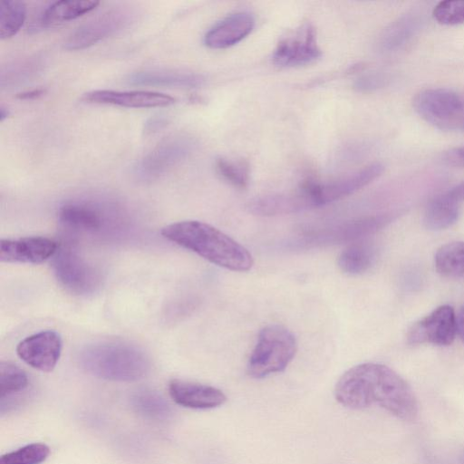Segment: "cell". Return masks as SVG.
I'll return each instance as SVG.
<instances>
[{
  "label": "cell",
  "instance_id": "6da1fadb",
  "mask_svg": "<svg viewBox=\"0 0 464 464\" xmlns=\"http://www.w3.org/2000/svg\"><path fill=\"white\" fill-rule=\"evenodd\" d=\"M334 396L349 409L377 404L402 420H413L419 412L417 398L409 383L390 367L376 362L347 370L335 384Z\"/></svg>",
  "mask_w": 464,
  "mask_h": 464
},
{
  "label": "cell",
  "instance_id": "7a4b0ae2",
  "mask_svg": "<svg viewBox=\"0 0 464 464\" xmlns=\"http://www.w3.org/2000/svg\"><path fill=\"white\" fill-rule=\"evenodd\" d=\"M161 235L220 267L246 272L254 265L250 252L218 228L198 220H183L165 226Z\"/></svg>",
  "mask_w": 464,
  "mask_h": 464
},
{
  "label": "cell",
  "instance_id": "3957f363",
  "mask_svg": "<svg viewBox=\"0 0 464 464\" xmlns=\"http://www.w3.org/2000/svg\"><path fill=\"white\" fill-rule=\"evenodd\" d=\"M79 361L88 373L112 382H135L144 378L150 369L147 354L123 341L89 344L81 351Z\"/></svg>",
  "mask_w": 464,
  "mask_h": 464
},
{
  "label": "cell",
  "instance_id": "277c9868",
  "mask_svg": "<svg viewBox=\"0 0 464 464\" xmlns=\"http://www.w3.org/2000/svg\"><path fill=\"white\" fill-rule=\"evenodd\" d=\"M297 342L294 334L280 324H269L258 334L246 371L256 379L283 372L294 359Z\"/></svg>",
  "mask_w": 464,
  "mask_h": 464
},
{
  "label": "cell",
  "instance_id": "5b68a950",
  "mask_svg": "<svg viewBox=\"0 0 464 464\" xmlns=\"http://www.w3.org/2000/svg\"><path fill=\"white\" fill-rule=\"evenodd\" d=\"M383 166L372 163L345 177L327 182L307 180L293 191L300 211L318 208L348 197L376 179Z\"/></svg>",
  "mask_w": 464,
  "mask_h": 464
},
{
  "label": "cell",
  "instance_id": "8992f818",
  "mask_svg": "<svg viewBox=\"0 0 464 464\" xmlns=\"http://www.w3.org/2000/svg\"><path fill=\"white\" fill-rule=\"evenodd\" d=\"M412 105L424 121L438 129H464L462 93L446 88L426 89L414 96Z\"/></svg>",
  "mask_w": 464,
  "mask_h": 464
},
{
  "label": "cell",
  "instance_id": "52a82bcc",
  "mask_svg": "<svg viewBox=\"0 0 464 464\" xmlns=\"http://www.w3.org/2000/svg\"><path fill=\"white\" fill-rule=\"evenodd\" d=\"M53 268L59 283L69 292L87 295L100 287V271L71 246H58L53 256Z\"/></svg>",
  "mask_w": 464,
  "mask_h": 464
},
{
  "label": "cell",
  "instance_id": "ba28073f",
  "mask_svg": "<svg viewBox=\"0 0 464 464\" xmlns=\"http://www.w3.org/2000/svg\"><path fill=\"white\" fill-rule=\"evenodd\" d=\"M456 314L452 306L443 304L414 323L408 331L411 344L430 343L446 346L456 337Z\"/></svg>",
  "mask_w": 464,
  "mask_h": 464
},
{
  "label": "cell",
  "instance_id": "9c48e42d",
  "mask_svg": "<svg viewBox=\"0 0 464 464\" xmlns=\"http://www.w3.org/2000/svg\"><path fill=\"white\" fill-rule=\"evenodd\" d=\"M321 54L314 28L305 24L277 44L272 60L279 67H296L314 63Z\"/></svg>",
  "mask_w": 464,
  "mask_h": 464
},
{
  "label": "cell",
  "instance_id": "30bf717a",
  "mask_svg": "<svg viewBox=\"0 0 464 464\" xmlns=\"http://www.w3.org/2000/svg\"><path fill=\"white\" fill-rule=\"evenodd\" d=\"M61 335L53 330H45L23 339L16 346L19 358L34 369L52 372L61 356Z\"/></svg>",
  "mask_w": 464,
  "mask_h": 464
},
{
  "label": "cell",
  "instance_id": "8fae6325",
  "mask_svg": "<svg viewBox=\"0 0 464 464\" xmlns=\"http://www.w3.org/2000/svg\"><path fill=\"white\" fill-rule=\"evenodd\" d=\"M388 218L387 216H375L345 220L306 232L299 244L315 246L357 239L377 230Z\"/></svg>",
  "mask_w": 464,
  "mask_h": 464
},
{
  "label": "cell",
  "instance_id": "7c38bea8",
  "mask_svg": "<svg viewBox=\"0 0 464 464\" xmlns=\"http://www.w3.org/2000/svg\"><path fill=\"white\" fill-rule=\"evenodd\" d=\"M190 151V143L180 138L169 139L146 154L135 167V175L141 180L160 178L182 161Z\"/></svg>",
  "mask_w": 464,
  "mask_h": 464
},
{
  "label": "cell",
  "instance_id": "4fadbf2b",
  "mask_svg": "<svg viewBox=\"0 0 464 464\" xmlns=\"http://www.w3.org/2000/svg\"><path fill=\"white\" fill-rule=\"evenodd\" d=\"M128 14L121 10H110L78 26L64 43L67 50H82L113 34L123 27Z\"/></svg>",
  "mask_w": 464,
  "mask_h": 464
},
{
  "label": "cell",
  "instance_id": "5bb4252c",
  "mask_svg": "<svg viewBox=\"0 0 464 464\" xmlns=\"http://www.w3.org/2000/svg\"><path fill=\"white\" fill-rule=\"evenodd\" d=\"M57 243L44 237L2 239L0 260L6 263L40 264L53 256Z\"/></svg>",
  "mask_w": 464,
  "mask_h": 464
},
{
  "label": "cell",
  "instance_id": "9a60e30c",
  "mask_svg": "<svg viewBox=\"0 0 464 464\" xmlns=\"http://www.w3.org/2000/svg\"><path fill=\"white\" fill-rule=\"evenodd\" d=\"M82 101L88 103L110 104L125 108H154L171 105L175 102V98L150 91L95 90L84 93Z\"/></svg>",
  "mask_w": 464,
  "mask_h": 464
},
{
  "label": "cell",
  "instance_id": "2e32d148",
  "mask_svg": "<svg viewBox=\"0 0 464 464\" xmlns=\"http://www.w3.org/2000/svg\"><path fill=\"white\" fill-rule=\"evenodd\" d=\"M169 393L177 404L196 410L216 408L227 401L225 393L216 387L179 379L169 382Z\"/></svg>",
  "mask_w": 464,
  "mask_h": 464
},
{
  "label": "cell",
  "instance_id": "e0dca14e",
  "mask_svg": "<svg viewBox=\"0 0 464 464\" xmlns=\"http://www.w3.org/2000/svg\"><path fill=\"white\" fill-rule=\"evenodd\" d=\"M254 16L245 11L231 14L213 25L204 36L210 49H226L245 39L254 29Z\"/></svg>",
  "mask_w": 464,
  "mask_h": 464
},
{
  "label": "cell",
  "instance_id": "ac0fdd59",
  "mask_svg": "<svg viewBox=\"0 0 464 464\" xmlns=\"http://www.w3.org/2000/svg\"><path fill=\"white\" fill-rule=\"evenodd\" d=\"M58 218L62 225L69 228L95 232L103 225L104 215L92 202L71 201L59 208Z\"/></svg>",
  "mask_w": 464,
  "mask_h": 464
},
{
  "label": "cell",
  "instance_id": "d6986e66",
  "mask_svg": "<svg viewBox=\"0 0 464 464\" xmlns=\"http://www.w3.org/2000/svg\"><path fill=\"white\" fill-rule=\"evenodd\" d=\"M131 84L174 88H198L205 83L201 74L169 70H151L134 72L128 78Z\"/></svg>",
  "mask_w": 464,
  "mask_h": 464
},
{
  "label": "cell",
  "instance_id": "ffe728a7",
  "mask_svg": "<svg viewBox=\"0 0 464 464\" xmlns=\"http://www.w3.org/2000/svg\"><path fill=\"white\" fill-rule=\"evenodd\" d=\"M422 16L411 12L401 15L384 29L380 36L379 47L384 52H393L407 44L419 32Z\"/></svg>",
  "mask_w": 464,
  "mask_h": 464
},
{
  "label": "cell",
  "instance_id": "44dd1931",
  "mask_svg": "<svg viewBox=\"0 0 464 464\" xmlns=\"http://www.w3.org/2000/svg\"><path fill=\"white\" fill-rule=\"evenodd\" d=\"M459 203L449 191L434 198L425 210V227L430 230H440L452 226L458 220Z\"/></svg>",
  "mask_w": 464,
  "mask_h": 464
},
{
  "label": "cell",
  "instance_id": "7402d4cb",
  "mask_svg": "<svg viewBox=\"0 0 464 464\" xmlns=\"http://www.w3.org/2000/svg\"><path fill=\"white\" fill-rule=\"evenodd\" d=\"M375 258L376 250L372 243L356 242L342 251L337 264L343 273L354 276L369 270Z\"/></svg>",
  "mask_w": 464,
  "mask_h": 464
},
{
  "label": "cell",
  "instance_id": "603a6c76",
  "mask_svg": "<svg viewBox=\"0 0 464 464\" xmlns=\"http://www.w3.org/2000/svg\"><path fill=\"white\" fill-rule=\"evenodd\" d=\"M100 3L92 0H62L51 4L42 14V23L56 24L77 19L95 9Z\"/></svg>",
  "mask_w": 464,
  "mask_h": 464
},
{
  "label": "cell",
  "instance_id": "cb8c5ba5",
  "mask_svg": "<svg viewBox=\"0 0 464 464\" xmlns=\"http://www.w3.org/2000/svg\"><path fill=\"white\" fill-rule=\"evenodd\" d=\"M133 410L143 418L163 421L170 418L172 411L168 401L157 392L141 389L130 398Z\"/></svg>",
  "mask_w": 464,
  "mask_h": 464
},
{
  "label": "cell",
  "instance_id": "d4e9b609",
  "mask_svg": "<svg viewBox=\"0 0 464 464\" xmlns=\"http://www.w3.org/2000/svg\"><path fill=\"white\" fill-rule=\"evenodd\" d=\"M434 264L436 271L444 277H464V242L441 246L435 254Z\"/></svg>",
  "mask_w": 464,
  "mask_h": 464
},
{
  "label": "cell",
  "instance_id": "484cf974",
  "mask_svg": "<svg viewBox=\"0 0 464 464\" xmlns=\"http://www.w3.org/2000/svg\"><path fill=\"white\" fill-rule=\"evenodd\" d=\"M26 5L21 1H2L0 5V38H11L23 26Z\"/></svg>",
  "mask_w": 464,
  "mask_h": 464
},
{
  "label": "cell",
  "instance_id": "4316f807",
  "mask_svg": "<svg viewBox=\"0 0 464 464\" xmlns=\"http://www.w3.org/2000/svg\"><path fill=\"white\" fill-rule=\"evenodd\" d=\"M29 384L26 372L16 364L10 362L0 363V399L23 392Z\"/></svg>",
  "mask_w": 464,
  "mask_h": 464
},
{
  "label": "cell",
  "instance_id": "83f0119b",
  "mask_svg": "<svg viewBox=\"0 0 464 464\" xmlns=\"http://www.w3.org/2000/svg\"><path fill=\"white\" fill-rule=\"evenodd\" d=\"M217 173L227 182L238 188H245L249 182L248 165L242 160L218 158L215 161Z\"/></svg>",
  "mask_w": 464,
  "mask_h": 464
},
{
  "label": "cell",
  "instance_id": "f1b7e54d",
  "mask_svg": "<svg viewBox=\"0 0 464 464\" xmlns=\"http://www.w3.org/2000/svg\"><path fill=\"white\" fill-rule=\"evenodd\" d=\"M49 455L46 444L34 442L2 455L0 464H41Z\"/></svg>",
  "mask_w": 464,
  "mask_h": 464
},
{
  "label": "cell",
  "instance_id": "f546056e",
  "mask_svg": "<svg viewBox=\"0 0 464 464\" xmlns=\"http://www.w3.org/2000/svg\"><path fill=\"white\" fill-rule=\"evenodd\" d=\"M434 19L446 25L464 23V1H441L432 11Z\"/></svg>",
  "mask_w": 464,
  "mask_h": 464
},
{
  "label": "cell",
  "instance_id": "4dcf8cb0",
  "mask_svg": "<svg viewBox=\"0 0 464 464\" xmlns=\"http://www.w3.org/2000/svg\"><path fill=\"white\" fill-rule=\"evenodd\" d=\"M388 82L384 72H373L359 77L354 82L358 92H368L383 87Z\"/></svg>",
  "mask_w": 464,
  "mask_h": 464
},
{
  "label": "cell",
  "instance_id": "1f68e13d",
  "mask_svg": "<svg viewBox=\"0 0 464 464\" xmlns=\"http://www.w3.org/2000/svg\"><path fill=\"white\" fill-rule=\"evenodd\" d=\"M443 160L451 166L464 167V147L448 150L443 155Z\"/></svg>",
  "mask_w": 464,
  "mask_h": 464
},
{
  "label": "cell",
  "instance_id": "d6a6232c",
  "mask_svg": "<svg viewBox=\"0 0 464 464\" xmlns=\"http://www.w3.org/2000/svg\"><path fill=\"white\" fill-rule=\"evenodd\" d=\"M168 120L165 116L156 115L150 118L144 125V132L146 134H151L159 131L164 126L167 125Z\"/></svg>",
  "mask_w": 464,
  "mask_h": 464
},
{
  "label": "cell",
  "instance_id": "836d02e7",
  "mask_svg": "<svg viewBox=\"0 0 464 464\" xmlns=\"http://www.w3.org/2000/svg\"><path fill=\"white\" fill-rule=\"evenodd\" d=\"M46 92L44 88H37L29 91H24L16 95L19 100H34L43 96Z\"/></svg>",
  "mask_w": 464,
  "mask_h": 464
},
{
  "label": "cell",
  "instance_id": "e575fe53",
  "mask_svg": "<svg viewBox=\"0 0 464 464\" xmlns=\"http://www.w3.org/2000/svg\"><path fill=\"white\" fill-rule=\"evenodd\" d=\"M457 333L464 343V304L460 307L456 315Z\"/></svg>",
  "mask_w": 464,
  "mask_h": 464
},
{
  "label": "cell",
  "instance_id": "d590c367",
  "mask_svg": "<svg viewBox=\"0 0 464 464\" xmlns=\"http://www.w3.org/2000/svg\"><path fill=\"white\" fill-rule=\"evenodd\" d=\"M449 193L459 202L464 200V181L449 190Z\"/></svg>",
  "mask_w": 464,
  "mask_h": 464
},
{
  "label": "cell",
  "instance_id": "8d00e7d4",
  "mask_svg": "<svg viewBox=\"0 0 464 464\" xmlns=\"http://www.w3.org/2000/svg\"><path fill=\"white\" fill-rule=\"evenodd\" d=\"M8 115H9V111L2 106L1 110H0V120H1V121H4L5 119H6L8 117Z\"/></svg>",
  "mask_w": 464,
  "mask_h": 464
}]
</instances>
